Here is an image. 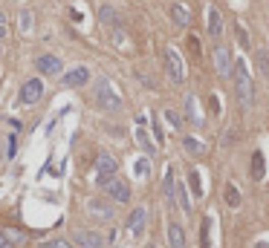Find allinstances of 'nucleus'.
Segmentation results:
<instances>
[{
    "label": "nucleus",
    "mask_w": 269,
    "mask_h": 248,
    "mask_svg": "<svg viewBox=\"0 0 269 248\" xmlns=\"http://www.w3.org/2000/svg\"><path fill=\"white\" fill-rule=\"evenodd\" d=\"M232 75H234V92H237V98H240V104L249 110L252 101H255V89H252V75H249V67H246L243 58L234 61Z\"/></svg>",
    "instance_id": "nucleus-1"
},
{
    "label": "nucleus",
    "mask_w": 269,
    "mask_h": 248,
    "mask_svg": "<svg viewBox=\"0 0 269 248\" xmlns=\"http://www.w3.org/2000/svg\"><path fill=\"white\" fill-rule=\"evenodd\" d=\"M93 98H96V104H99L101 110H107V113H116L119 107H122V96H119V89L113 87L107 78L96 81V87H93Z\"/></svg>",
    "instance_id": "nucleus-2"
},
{
    "label": "nucleus",
    "mask_w": 269,
    "mask_h": 248,
    "mask_svg": "<svg viewBox=\"0 0 269 248\" xmlns=\"http://www.w3.org/2000/svg\"><path fill=\"white\" fill-rule=\"evenodd\" d=\"M165 70H168V78L174 84H182L185 81V64H182L177 49H165Z\"/></svg>",
    "instance_id": "nucleus-3"
},
{
    "label": "nucleus",
    "mask_w": 269,
    "mask_h": 248,
    "mask_svg": "<svg viewBox=\"0 0 269 248\" xmlns=\"http://www.w3.org/2000/svg\"><path fill=\"white\" fill-rule=\"evenodd\" d=\"M116 159L110 156V153H99V162H96V182L99 185H104L107 179H113L116 176Z\"/></svg>",
    "instance_id": "nucleus-4"
},
{
    "label": "nucleus",
    "mask_w": 269,
    "mask_h": 248,
    "mask_svg": "<svg viewBox=\"0 0 269 248\" xmlns=\"http://www.w3.org/2000/svg\"><path fill=\"white\" fill-rule=\"evenodd\" d=\"M101 188L107 191V196L113 199V202H127V199H130V188H127V182H122L119 176L107 179Z\"/></svg>",
    "instance_id": "nucleus-5"
},
{
    "label": "nucleus",
    "mask_w": 269,
    "mask_h": 248,
    "mask_svg": "<svg viewBox=\"0 0 269 248\" xmlns=\"http://www.w3.org/2000/svg\"><path fill=\"white\" fill-rule=\"evenodd\" d=\"M41 96H44V84L38 78H29L20 87V104H35V101H41Z\"/></svg>",
    "instance_id": "nucleus-6"
},
{
    "label": "nucleus",
    "mask_w": 269,
    "mask_h": 248,
    "mask_svg": "<svg viewBox=\"0 0 269 248\" xmlns=\"http://www.w3.org/2000/svg\"><path fill=\"white\" fill-rule=\"evenodd\" d=\"M133 136H136V144H139V147L145 150V156H153V153H156V144H153V139L148 136V130H145V118H142V115L136 118Z\"/></svg>",
    "instance_id": "nucleus-7"
},
{
    "label": "nucleus",
    "mask_w": 269,
    "mask_h": 248,
    "mask_svg": "<svg viewBox=\"0 0 269 248\" xmlns=\"http://www.w3.org/2000/svg\"><path fill=\"white\" fill-rule=\"evenodd\" d=\"M214 67L220 72V78H232V55L226 46H217L214 49Z\"/></svg>",
    "instance_id": "nucleus-8"
},
{
    "label": "nucleus",
    "mask_w": 269,
    "mask_h": 248,
    "mask_svg": "<svg viewBox=\"0 0 269 248\" xmlns=\"http://www.w3.org/2000/svg\"><path fill=\"white\" fill-rule=\"evenodd\" d=\"M75 245L78 248H104V237L96 231H75Z\"/></svg>",
    "instance_id": "nucleus-9"
},
{
    "label": "nucleus",
    "mask_w": 269,
    "mask_h": 248,
    "mask_svg": "<svg viewBox=\"0 0 269 248\" xmlns=\"http://www.w3.org/2000/svg\"><path fill=\"white\" fill-rule=\"evenodd\" d=\"M35 67H38V72H44V75H58V72L64 70L61 58H55V55H38Z\"/></svg>",
    "instance_id": "nucleus-10"
},
{
    "label": "nucleus",
    "mask_w": 269,
    "mask_h": 248,
    "mask_svg": "<svg viewBox=\"0 0 269 248\" xmlns=\"http://www.w3.org/2000/svg\"><path fill=\"white\" fill-rule=\"evenodd\" d=\"M145 220H148V211H145L142 205L139 208H133V213H130V220H127V234L130 237H139L145 228Z\"/></svg>",
    "instance_id": "nucleus-11"
},
{
    "label": "nucleus",
    "mask_w": 269,
    "mask_h": 248,
    "mask_svg": "<svg viewBox=\"0 0 269 248\" xmlns=\"http://www.w3.org/2000/svg\"><path fill=\"white\" fill-rule=\"evenodd\" d=\"M206 23H208V35L214 38H220L223 35V18H220V9L217 6H208V12H206Z\"/></svg>",
    "instance_id": "nucleus-12"
},
{
    "label": "nucleus",
    "mask_w": 269,
    "mask_h": 248,
    "mask_svg": "<svg viewBox=\"0 0 269 248\" xmlns=\"http://www.w3.org/2000/svg\"><path fill=\"white\" fill-rule=\"evenodd\" d=\"M61 81H64V87H84L90 81V70L87 67H75V70H70Z\"/></svg>",
    "instance_id": "nucleus-13"
},
{
    "label": "nucleus",
    "mask_w": 269,
    "mask_h": 248,
    "mask_svg": "<svg viewBox=\"0 0 269 248\" xmlns=\"http://www.w3.org/2000/svg\"><path fill=\"white\" fill-rule=\"evenodd\" d=\"M174 191H177V179H174V168H168L165 176H162V194H165L168 208H174Z\"/></svg>",
    "instance_id": "nucleus-14"
},
{
    "label": "nucleus",
    "mask_w": 269,
    "mask_h": 248,
    "mask_svg": "<svg viewBox=\"0 0 269 248\" xmlns=\"http://www.w3.org/2000/svg\"><path fill=\"white\" fill-rule=\"evenodd\" d=\"M87 211L93 213V216H99V220H110L113 216V205L110 202H101V199H90V205H87Z\"/></svg>",
    "instance_id": "nucleus-15"
},
{
    "label": "nucleus",
    "mask_w": 269,
    "mask_h": 248,
    "mask_svg": "<svg viewBox=\"0 0 269 248\" xmlns=\"http://www.w3.org/2000/svg\"><path fill=\"white\" fill-rule=\"evenodd\" d=\"M168 242L171 248H185V231L179 222H168Z\"/></svg>",
    "instance_id": "nucleus-16"
},
{
    "label": "nucleus",
    "mask_w": 269,
    "mask_h": 248,
    "mask_svg": "<svg viewBox=\"0 0 269 248\" xmlns=\"http://www.w3.org/2000/svg\"><path fill=\"white\" fill-rule=\"evenodd\" d=\"M171 18H174L177 26H189V23H191V12L185 9L182 3H174V6H171Z\"/></svg>",
    "instance_id": "nucleus-17"
},
{
    "label": "nucleus",
    "mask_w": 269,
    "mask_h": 248,
    "mask_svg": "<svg viewBox=\"0 0 269 248\" xmlns=\"http://www.w3.org/2000/svg\"><path fill=\"white\" fill-rule=\"evenodd\" d=\"M263 176H266V162H263V153L255 150V156H252V179L260 182Z\"/></svg>",
    "instance_id": "nucleus-18"
},
{
    "label": "nucleus",
    "mask_w": 269,
    "mask_h": 248,
    "mask_svg": "<svg viewBox=\"0 0 269 248\" xmlns=\"http://www.w3.org/2000/svg\"><path fill=\"white\" fill-rule=\"evenodd\" d=\"M174 202H179V211H185V216L191 213V196H189V191H185V185H177V191H174Z\"/></svg>",
    "instance_id": "nucleus-19"
},
{
    "label": "nucleus",
    "mask_w": 269,
    "mask_h": 248,
    "mask_svg": "<svg viewBox=\"0 0 269 248\" xmlns=\"http://www.w3.org/2000/svg\"><path fill=\"white\" fill-rule=\"evenodd\" d=\"M200 248H211V216L200 220Z\"/></svg>",
    "instance_id": "nucleus-20"
},
{
    "label": "nucleus",
    "mask_w": 269,
    "mask_h": 248,
    "mask_svg": "<svg viewBox=\"0 0 269 248\" xmlns=\"http://www.w3.org/2000/svg\"><path fill=\"white\" fill-rule=\"evenodd\" d=\"M223 199H226V205H229V208H240V191H237L232 182L223 188Z\"/></svg>",
    "instance_id": "nucleus-21"
},
{
    "label": "nucleus",
    "mask_w": 269,
    "mask_h": 248,
    "mask_svg": "<svg viewBox=\"0 0 269 248\" xmlns=\"http://www.w3.org/2000/svg\"><path fill=\"white\" fill-rule=\"evenodd\" d=\"M255 64H258L260 78L269 81V52H266V49H258V52H255Z\"/></svg>",
    "instance_id": "nucleus-22"
},
{
    "label": "nucleus",
    "mask_w": 269,
    "mask_h": 248,
    "mask_svg": "<svg viewBox=\"0 0 269 248\" xmlns=\"http://www.w3.org/2000/svg\"><path fill=\"white\" fill-rule=\"evenodd\" d=\"M189 188H191V194L194 196H203V182H200V170L197 168L189 170Z\"/></svg>",
    "instance_id": "nucleus-23"
},
{
    "label": "nucleus",
    "mask_w": 269,
    "mask_h": 248,
    "mask_svg": "<svg viewBox=\"0 0 269 248\" xmlns=\"http://www.w3.org/2000/svg\"><path fill=\"white\" fill-rule=\"evenodd\" d=\"M182 147H185L189 153H194V156H200V153L206 150V144H203V142H197L194 136H185V139H182Z\"/></svg>",
    "instance_id": "nucleus-24"
},
{
    "label": "nucleus",
    "mask_w": 269,
    "mask_h": 248,
    "mask_svg": "<svg viewBox=\"0 0 269 248\" xmlns=\"http://www.w3.org/2000/svg\"><path fill=\"white\" fill-rule=\"evenodd\" d=\"M185 107H189V118H191V121H194V124H203V115L197 113V98L189 96V98H185Z\"/></svg>",
    "instance_id": "nucleus-25"
},
{
    "label": "nucleus",
    "mask_w": 269,
    "mask_h": 248,
    "mask_svg": "<svg viewBox=\"0 0 269 248\" xmlns=\"http://www.w3.org/2000/svg\"><path fill=\"white\" fill-rule=\"evenodd\" d=\"M99 15H101V20H104V23H110V26H116V23H119V15L113 12V6H101Z\"/></svg>",
    "instance_id": "nucleus-26"
},
{
    "label": "nucleus",
    "mask_w": 269,
    "mask_h": 248,
    "mask_svg": "<svg viewBox=\"0 0 269 248\" xmlns=\"http://www.w3.org/2000/svg\"><path fill=\"white\" fill-rule=\"evenodd\" d=\"M234 32H237V44H240L243 49H249L252 41H249V32H246V26H243V23H237V26H234Z\"/></svg>",
    "instance_id": "nucleus-27"
},
{
    "label": "nucleus",
    "mask_w": 269,
    "mask_h": 248,
    "mask_svg": "<svg viewBox=\"0 0 269 248\" xmlns=\"http://www.w3.org/2000/svg\"><path fill=\"white\" fill-rule=\"evenodd\" d=\"M20 32H23V35L32 32V12H29V9L20 12Z\"/></svg>",
    "instance_id": "nucleus-28"
},
{
    "label": "nucleus",
    "mask_w": 269,
    "mask_h": 248,
    "mask_svg": "<svg viewBox=\"0 0 269 248\" xmlns=\"http://www.w3.org/2000/svg\"><path fill=\"white\" fill-rule=\"evenodd\" d=\"M3 239H6V242H9V245H12V242H26V234H20V231H6V234H3Z\"/></svg>",
    "instance_id": "nucleus-29"
},
{
    "label": "nucleus",
    "mask_w": 269,
    "mask_h": 248,
    "mask_svg": "<svg viewBox=\"0 0 269 248\" xmlns=\"http://www.w3.org/2000/svg\"><path fill=\"white\" fill-rule=\"evenodd\" d=\"M133 170H136V176H148L151 173V165H148V159H136V165H133Z\"/></svg>",
    "instance_id": "nucleus-30"
},
{
    "label": "nucleus",
    "mask_w": 269,
    "mask_h": 248,
    "mask_svg": "<svg viewBox=\"0 0 269 248\" xmlns=\"http://www.w3.org/2000/svg\"><path fill=\"white\" fill-rule=\"evenodd\" d=\"M41 248H72L67 239H49V242H44Z\"/></svg>",
    "instance_id": "nucleus-31"
},
{
    "label": "nucleus",
    "mask_w": 269,
    "mask_h": 248,
    "mask_svg": "<svg viewBox=\"0 0 269 248\" xmlns=\"http://www.w3.org/2000/svg\"><path fill=\"white\" fill-rule=\"evenodd\" d=\"M165 118H168V121L174 124V127H177V130H179V127H182V118H179V115L174 113V110H165Z\"/></svg>",
    "instance_id": "nucleus-32"
},
{
    "label": "nucleus",
    "mask_w": 269,
    "mask_h": 248,
    "mask_svg": "<svg viewBox=\"0 0 269 248\" xmlns=\"http://www.w3.org/2000/svg\"><path fill=\"white\" fill-rule=\"evenodd\" d=\"M6 153H9V156H15V136H9V150H6Z\"/></svg>",
    "instance_id": "nucleus-33"
},
{
    "label": "nucleus",
    "mask_w": 269,
    "mask_h": 248,
    "mask_svg": "<svg viewBox=\"0 0 269 248\" xmlns=\"http://www.w3.org/2000/svg\"><path fill=\"white\" fill-rule=\"evenodd\" d=\"M0 248H12L9 242H6V239H3V234H0Z\"/></svg>",
    "instance_id": "nucleus-34"
},
{
    "label": "nucleus",
    "mask_w": 269,
    "mask_h": 248,
    "mask_svg": "<svg viewBox=\"0 0 269 248\" xmlns=\"http://www.w3.org/2000/svg\"><path fill=\"white\" fill-rule=\"evenodd\" d=\"M3 38H6V26H0V41H3Z\"/></svg>",
    "instance_id": "nucleus-35"
},
{
    "label": "nucleus",
    "mask_w": 269,
    "mask_h": 248,
    "mask_svg": "<svg viewBox=\"0 0 269 248\" xmlns=\"http://www.w3.org/2000/svg\"><path fill=\"white\" fill-rule=\"evenodd\" d=\"M258 248H269V242H258Z\"/></svg>",
    "instance_id": "nucleus-36"
},
{
    "label": "nucleus",
    "mask_w": 269,
    "mask_h": 248,
    "mask_svg": "<svg viewBox=\"0 0 269 248\" xmlns=\"http://www.w3.org/2000/svg\"><path fill=\"white\" fill-rule=\"evenodd\" d=\"M0 26H3V15H0Z\"/></svg>",
    "instance_id": "nucleus-37"
},
{
    "label": "nucleus",
    "mask_w": 269,
    "mask_h": 248,
    "mask_svg": "<svg viewBox=\"0 0 269 248\" xmlns=\"http://www.w3.org/2000/svg\"><path fill=\"white\" fill-rule=\"evenodd\" d=\"M148 248H156V245H148Z\"/></svg>",
    "instance_id": "nucleus-38"
},
{
    "label": "nucleus",
    "mask_w": 269,
    "mask_h": 248,
    "mask_svg": "<svg viewBox=\"0 0 269 248\" xmlns=\"http://www.w3.org/2000/svg\"><path fill=\"white\" fill-rule=\"evenodd\" d=\"M0 55H3V49H0Z\"/></svg>",
    "instance_id": "nucleus-39"
}]
</instances>
